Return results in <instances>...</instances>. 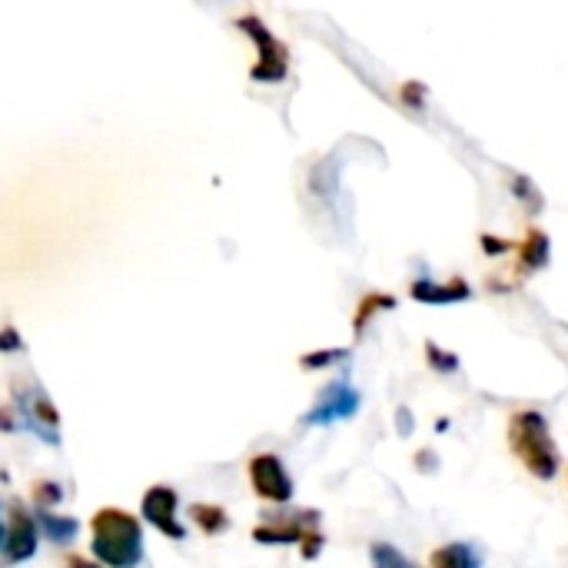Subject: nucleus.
<instances>
[{"label":"nucleus","mask_w":568,"mask_h":568,"mask_svg":"<svg viewBox=\"0 0 568 568\" xmlns=\"http://www.w3.org/2000/svg\"><path fill=\"white\" fill-rule=\"evenodd\" d=\"M90 552L103 568H140L143 562V523L116 506L97 509L90 519Z\"/></svg>","instance_id":"nucleus-1"},{"label":"nucleus","mask_w":568,"mask_h":568,"mask_svg":"<svg viewBox=\"0 0 568 568\" xmlns=\"http://www.w3.org/2000/svg\"><path fill=\"white\" fill-rule=\"evenodd\" d=\"M509 449L513 456L539 479V483H552L562 456H559V443L552 439L549 419L539 409H516L509 416Z\"/></svg>","instance_id":"nucleus-2"},{"label":"nucleus","mask_w":568,"mask_h":568,"mask_svg":"<svg viewBox=\"0 0 568 568\" xmlns=\"http://www.w3.org/2000/svg\"><path fill=\"white\" fill-rule=\"evenodd\" d=\"M233 27L256 43V60L250 67V80L253 83H283L290 77V47L256 13L236 17Z\"/></svg>","instance_id":"nucleus-3"},{"label":"nucleus","mask_w":568,"mask_h":568,"mask_svg":"<svg viewBox=\"0 0 568 568\" xmlns=\"http://www.w3.org/2000/svg\"><path fill=\"white\" fill-rule=\"evenodd\" d=\"M549 256H552V240L546 230L539 226H529L523 240H516V263L509 273L503 276H489L486 286L496 290V293H509L516 286H523L532 273H539L542 266H549Z\"/></svg>","instance_id":"nucleus-4"},{"label":"nucleus","mask_w":568,"mask_h":568,"mask_svg":"<svg viewBox=\"0 0 568 568\" xmlns=\"http://www.w3.org/2000/svg\"><path fill=\"white\" fill-rule=\"evenodd\" d=\"M13 409L20 413L23 429H30L47 446H60V413L40 386L23 389L20 383H13Z\"/></svg>","instance_id":"nucleus-5"},{"label":"nucleus","mask_w":568,"mask_h":568,"mask_svg":"<svg viewBox=\"0 0 568 568\" xmlns=\"http://www.w3.org/2000/svg\"><path fill=\"white\" fill-rule=\"evenodd\" d=\"M250 486H253V493L263 499V503H273V506H286V503H293V493H296V486H293V476H290V469L283 466V459L280 456H273V453H260V456H253L250 459Z\"/></svg>","instance_id":"nucleus-6"},{"label":"nucleus","mask_w":568,"mask_h":568,"mask_svg":"<svg viewBox=\"0 0 568 568\" xmlns=\"http://www.w3.org/2000/svg\"><path fill=\"white\" fill-rule=\"evenodd\" d=\"M37 546H40L37 516L23 503H10L7 506V536H3V549H0L3 562L20 566L37 556Z\"/></svg>","instance_id":"nucleus-7"},{"label":"nucleus","mask_w":568,"mask_h":568,"mask_svg":"<svg viewBox=\"0 0 568 568\" xmlns=\"http://www.w3.org/2000/svg\"><path fill=\"white\" fill-rule=\"evenodd\" d=\"M363 406V396L349 386L346 376L333 379L313 403V409L303 416V426H333L343 419H353Z\"/></svg>","instance_id":"nucleus-8"},{"label":"nucleus","mask_w":568,"mask_h":568,"mask_svg":"<svg viewBox=\"0 0 568 568\" xmlns=\"http://www.w3.org/2000/svg\"><path fill=\"white\" fill-rule=\"evenodd\" d=\"M140 516L166 539L183 542L186 526L180 523V496L173 486H150L140 499Z\"/></svg>","instance_id":"nucleus-9"},{"label":"nucleus","mask_w":568,"mask_h":568,"mask_svg":"<svg viewBox=\"0 0 568 568\" xmlns=\"http://www.w3.org/2000/svg\"><path fill=\"white\" fill-rule=\"evenodd\" d=\"M316 529H323V516L316 509H303V513H293L280 523L256 526L253 542H260V546H296L300 549V542Z\"/></svg>","instance_id":"nucleus-10"},{"label":"nucleus","mask_w":568,"mask_h":568,"mask_svg":"<svg viewBox=\"0 0 568 568\" xmlns=\"http://www.w3.org/2000/svg\"><path fill=\"white\" fill-rule=\"evenodd\" d=\"M413 300L416 303H426V306H449V303H466L473 300V286L466 276H453L446 283H436L429 276H419L413 286H409Z\"/></svg>","instance_id":"nucleus-11"},{"label":"nucleus","mask_w":568,"mask_h":568,"mask_svg":"<svg viewBox=\"0 0 568 568\" xmlns=\"http://www.w3.org/2000/svg\"><path fill=\"white\" fill-rule=\"evenodd\" d=\"M389 310H396V296H393V293H383V290L363 293L359 303H356V313H353V336L363 339L366 326H369L379 313H389Z\"/></svg>","instance_id":"nucleus-12"},{"label":"nucleus","mask_w":568,"mask_h":568,"mask_svg":"<svg viewBox=\"0 0 568 568\" xmlns=\"http://www.w3.org/2000/svg\"><path fill=\"white\" fill-rule=\"evenodd\" d=\"M433 568H483V556L469 542H446L429 552Z\"/></svg>","instance_id":"nucleus-13"},{"label":"nucleus","mask_w":568,"mask_h":568,"mask_svg":"<svg viewBox=\"0 0 568 568\" xmlns=\"http://www.w3.org/2000/svg\"><path fill=\"white\" fill-rule=\"evenodd\" d=\"M37 526L53 546H70L80 532V523L73 516H60V513H37Z\"/></svg>","instance_id":"nucleus-14"},{"label":"nucleus","mask_w":568,"mask_h":568,"mask_svg":"<svg viewBox=\"0 0 568 568\" xmlns=\"http://www.w3.org/2000/svg\"><path fill=\"white\" fill-rule=\"evenodd\" d=\"M190 519H193V526H196L200 532H206V536H220V532L230 529V516H226L223 506L196 503V506H190Z\"/></svg>","instance_id":"nucleus-15"},{"label":"nucleus","mask_w":568,"mask_h":568,"mask_svg":"<svg viewBox=\"0 0 568 568\" xmlns=\"http://www.w3.org/2000/svg\"><path fill=\"white\" fill-rule=\"evenodd\" d=\"M369 562H373V568H419L413 559H406V552H399L393 542H373Z\"/></svg>","instance_id":"nucleus-16"},{"label":"nucleus","mask_w":568,"mask_h":568,"mask_svg":"<svg viewBox=\"0 0 568 568\" xmlns=\"http://www.w3.org/2000/svg\"><path fill=\"white\" fill-rule=\"evenodd\" d=\"M509 190H513V196L519 200V203H526V210L529 213H539L542 210V190L529 180V176H523V173H513L509 176Z\"/></svg>","instance_id":"nucleus-17"},{"label":"nucleus","mask_w":568,"mask_h":568,"mask_svg":"<svg viewBox=\"0 0 568 568\" xmlns=\"http://www.w3.org/2000/svg\"><path fill=\"white\" fill-rule=\"evenodd\" d=\"M349 359V349H313V353H303L300 356V366L306 373H323L336 363H346Z\"/></svg>","instance_id":"nucleus-18"},{"label":"nucleus","mask_w":568,"mask_h":568,"mask_svg":"<svg viewBox=\"0 0 568 568\" xmlns=\"http://www.w3.org/2000/svg\"><path fill=\"white\" fill-rule=\"evenodd\" d=\"M426 363H429V369H436V373H443V376L459 373V356L449 353V349H443L436 339H426Z\"/></svg>","instance_id":"nucleus-19"},{"label":"nucleus","mask_w":568,"mask_h":568,"mask_svg":"<svg viewBox=\"0 0 568 568\" xmlns=\"http://www.w3.org/2000/svg\"><path fill=\"white\" fill-rule=\"evenodd\" d=\"M30 499H33L37 513H57V506L63 503V489H60L53 479H40V483L33 486Z\"/></svg>","instance_id":"nucleus-20"},{"label":"nucleus","mask_w":568,"mask_h":568,"mask_svg":"<svg viewBox=\"0 0 568 568\" xmlns=\"http://www.w3.org/2000/svg\"><path fill=\"white\" fill-rule=\"evenodd\" d=\"M399 103H403L406 110H426V103H429V87H426L423 80H406V83L399 87Z\"/></svg>","instance_id":"nucleus-21"},{"label":"nucleus","mask_w":568,"mask_h":568,"mask_svg":"<svg viewBox=\"0 0 568 568\" xmlns=\"http://www.w3.org/2000/svg\"><path fill=\"white\" fill-rule=\"evenodd\" d=\"M479 246L486 256H506V253H516V240H506V236H496V233H483L479 236Z\"/></svg>","instance_id":"nucleus-22"},{"label":"nucleus","mask_w":568,"mask_h":568,"mask_svg":"<svg viewBox=\"0 0 568 568\" xmlns=\"http://www.w3.org/2000/svg\"><path fill=\"white\" fill-rule=\"evenodd\" d=\"M23 349V339L13 326H3L0 329V353H20Z\"/></svg>","instance_id":"nucleus-23"},{"label":"nucleus","mask_w":568,"mask_h":568,"mask_svg":"<svg viewBox=\"0 0 568 568\" xmlns=\"http://www.w3.org/2000/svg\"><path fill=\"white\" fill-rule=\"evenodd\" d=\"M17 429H20L17 409L13 406H0V433H17Z\"/></svg>","instance_id":"nucleus-24"},{"label":"nucleus","mask_w":568,"mask_h":568,"mask_svg":"<svg viewBox=\"0 0 568 568\" xmlns=\"http://www.w3.org/2000/svg\"><path fill=\"white\" fill-rule=\"evenodd\" d=\"M416 469H419V473H433V469H436V459H433V449H423V453L416 456Z\"/></svg>","instance_id":"nucleus-25"},{"label":"nucleus","mask_w":568,"mask_h":568,"mask_svg":"<svg viewBox=\"0 0 568 568\" xmlns=\"http://www.w3.org/2000/svg\"><path fill=\"white\" fill-rule=\"evenodd\" d=\"M60 568H103V566H97L93 559H83V556H67Z\"/></svg>","instance_id":"nucleus-26"},{"label":"nucleus","mask_w":568,"mask_h":568,"mask_svg":"<svg viewBox=\"0 0 568 568\" xmlns=\"http://www.w3.org/2000/svg\"><path fill=\"white\" fill-rule=\"evenodd\" d=\"M396 419H399V433H403V436H406V433L413 429V423H416V419L409 416V409H406V406H403V409L396 413Z\"/></svg>","instance_id":"nucleus-27"},{"label":"nucleus","mask_w":568,"mask_h":568,"mask_svg":"<svg viewBox=\"0 0 568 568\" xmlns=\"http://www.w3.org/2000/svg\"><path fill=\"white\" fill-rule=\"evenodd\" d=\"M3 536H7V519H3V506H0V549H3Z\"/></svg>","instance_id":"nucleus-28"}]
</instances>
